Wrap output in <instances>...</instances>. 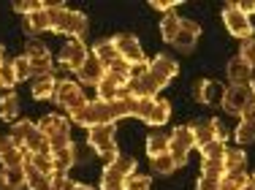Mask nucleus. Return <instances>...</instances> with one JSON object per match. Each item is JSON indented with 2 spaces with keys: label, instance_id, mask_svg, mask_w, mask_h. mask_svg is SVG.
<instances>
[{
  "label": "nucleus",
  "instance_id": "1",
  "mask_svg": "<svg viewBox=\"0 0 255 190\" xmlns=\"http://www.w3.org/2000/svg\"><path fill=\"white\" fill-rule=\"evenodd\" d=\"M177 60H171L168 54H157L147 68L125 84V93L128 98H157V93L177 76Z\"/></svg>",
  "mask_w": 255,
  "mask_h": 190
},
{
  "label": "nucleus",
  "instance_id": "2",
  "mask_svg": "<svg viewBox=\"0 0 255 190\" xmlns=\"http://www.w3.org/2000/svg\"><path fill=\"white\" fill-rule=\"evenodd\" d=\"M130 117V98H117V101H87V106L71 114V120L82 128H98V125H114L117 120Z\"/></svg>",
  "mask_w": 255,
  "mask_h": 190
},
{
  "label": "nucleus",
  "instance_id": "3",
  "mask_svg": "<svg viewBox=\"0 0 255 190\" xmlns=\"http://www.w3.org/2000/svg\"><path fill=\"white\" fill-rule=\"evenodd\" d=\"M11 139H14L27 155H46V152H52L46 136L41 133V128L35 125V122H30V120L14 122V128H11Z\"/></svg>",
  "mask_w": 255,
  "mask_h": 190
},
{
  "label": "nucleus",
  "instance_id": "4",
  "mask_svg": "<svg viewBox=\"0 0 255 190\" xmlns=\"http://www.w3.org/2000/svg\"><path fill=\"white\" fill-rule=\"evenodd\" d=\"M130 117L144 120L147 125H166L171 117V103L163 98H130Z\"/></svg>",
  "mask_w": 255,
  "mask_h": 190
},
{
  "label": "nucleus",
  "instance_id": "5",
  "mask_svg": "<svg viewBox=\"0 0 255 190\" xmlns=\"http://www.w3.org/2000/svg\"><path fill=\"white\" fill-rule=\"evenodd\" d=\"M52 14V30L60 35H71V38L82 41L87 33V16L82 11H71V8H46Z\"/></svg>",
  "mask_w": 255,
  "mask_h": 190
},
{
  "label": "nucleus",
  "instance_id": "6",
  "mask_svg": "<svg viewBox=\"0 0 255 190\" xmlns=\"http://www.w3.org/2000/svg\"><path fill=\"white\" fill-rule=\"evenodd\" d=\"M41 133L46 136V142H49V150L57 152V150H65V147H71V125L65 117H60V114H46L44 120L38 122Z\"/></svg>",
  "mask_w": 255,
  "mask_h": 190
},
{
  "label": "nucleus",
  "instance_id": "7",
  "mask_svg": "<svg viewBox=\"0 0 255 190\" xmlns=\"http://www.w3.org/2000/svg\"><path fill=\"white\" fill-rule=\"evenodd\" d=\"M136 171V158L130 155H117L114 161L106 163L101 177V188H125L128 177H133Z\"/></svg>",
  "mask_w": 255,
  "mask_h": 190
},
{
  "label": "nucleus",
  "instance_id": "8",
  "mask_svg": "<svg viewBox=\"0 0 255 190\" xmlns=\"http://www.w3.org/2000/svg\"><path fill=\"white\" fill-rule=\"evenodd\" d=\"M52 98H54V103H57L60 109H65L68 114H74L79 109L87 106V95H84V90L79 82H57Z\"/></svg>",
  "mask_w": 255,
  "mask_h": 190
},
{
  "label": "nucleus",
  "instance_id": "9",
  "mask_svg": "<svg viewBox=\"0 0 255 190\" xmlns=\"http://www.w3.org/2000/svg\"><path fill=\"white\" fill-rule=\"evenodd\" d=\"M112 41H114L117 54L125 60V63H130V65H149V63H147V54H144V49H141V44H138L136 35H130V33H117Z\"/></svg>",
  "mask_w": 255,
  "mask_h": 190
},
{
  "label": "nucleus",
  "instance_id": "10",
  "mask_svg": "<svg viewBox=\"0 0 255 190\" xmlns=\"http://www.w3.org/2000/svg\"><path fill=\"white\" fill-rule=\"evenodd\" d=\"M190 133H193V144L201 150V147H206L209 142H226V128H223V122L217 120H198L190 125Z\"/></svg>",
  "mask_w": 255,
  "mask_h": 190
},
{
  "label": "nucleus",
  "instance_id": "11",
  "mask_svg": "<svg viewBox=\"0 0 255 190\" xmlns=\"http://www.w3.org/2000/svg\"><path fill=\"white\" fill-rule=\"evenodd\" d=\"M90 147L98 152L101 158L114 161L117 158V144H114V125H98V128H90Z\"/></svg>",
  "mask_w": 255,
  "mask_h": 190
},
{
  "label": "nucleus",
  "instance_id": "12",
  "mask_svg": "<svg viewBox=\"0 0 255 190\" xmlns=\"http://www.w3.org/2000/svg\"><path fill=\"white\" fill-rule=\"evenodd\" d=\"M193 147H196V144H193L190 125L174 128V133L168 136V152H171V158L177 161V166H185V163H187V155H190Z\"/></svg>",
  "mask_w": 255,
  "mask_h": 190
},
{
  "label": "nucleus",
  "instance_id": "13",
  "mask_svg": "<svg viewBox=\"0 0 255 190\" xmlns=\"http://www.w3.org/2000/svg\"><path fill=\"white\" fill-rule=\"evenodd\" d=\"M223 24H226V30L231 35H236V38H253V24H250V16H245L239 8H236V3H228L226 8H223Z\"/></svg>",
  "mask_w": 255,
  "mask_h": 190
},
{
  "label": "nucleus",
  "instance_id": "14",
  "mask_svg": "<svg viewBox=\"0 0 255 190\" xmlns=\"http://www.w3.org/2000/svg\"><path fill=\"white\" fill-rule=\"evenodd\" d=\"M253 103H255V95H253L250 84H247V87H226L223 109H226L228 114H234V117H242V112H245L247 106H253Z\"/></svg>",
  "mask_w": 255,
  "mask_h": 190
},
{
  "label": "nucleus",
  "instance_id": "15",
  "mask_svg": "<svg viewBox=\"0 0 255 190\" xmlns=\"http://www.w3.org/2000/svg\"><path fill=\"white\" fill-rule=\"evenodd\" d=\"M87 57H90V49L84 46V41H76V38H71L68 44L60 49V65L74 73L87 63Z\"/></svg>",
  "mask_w": 255,
  "mask_h": 190
},
{
  "label": "nucleus",
  "instance_id": "16",
  "mask_svg": "<svg viewBox=\"0 0 255 190\" xmlns=\"http://www.w3.org/2000/svg\"><path fill=\"white\" fill-rule=\"evenodd\" d=\"M193 98L206 103V106H217V103L223 106L226 84H220L217 79H201V82H196V87H193Z\"/></svg>",
  "mask_w": 255,
  "mask_h": 190
},
{
  "label": "nucleus",
  "instance_id": "17",
  "mask_svg": "<svg viewBox=\"0 0 255 190\" xmlns=\"http://www.w3.org/2000/svg\"><path fill=\"white\" fill-rule=\"evenodd\" d=\"M25 57L30 60V68H33V76H44V73H52V54L41 41H30Z\"/></svg>",
  "mask_w": 255,
  "mask_h": 190
},
{
  "label": "nucleus",
  "instance_id": "18",
  "mask_svg": "<svg viewBox=\"0 0 255 190\" xmlns=\"http://www.w3.org/2000/svg\"><path fill=\"white\" fill-rule=\"evenodd\" d=\"M25 158H27V152L14 139L0 136V163H3V169H22L25 166Z\"/></svg>",
  "mask_w": 255,
  "mask_h": 190
},
{
  "label": "nucleus",
  "instance_id": "19",
  "mask_svg": "<svg viewBox=\"0 0 255 190\" xmlns=\"http://www.w3.org/2000/svg\"><path fill=\"white\" fill-rule=\"evenodd\" d=\"M128 82H130V79L117 76V73L106 71V76H103L101 84L95 87V90H98V101H117V98H120V90H123Z\"/></svg>",
  "mask_w": 255,
  "mask_h": 190
},
{
  "label": "nucleus",
  "instance_id": "20",
  "mask_svg": "<svg viewBox=\"0 0 255 190\" xmlns=\"http://www.w3.org/2000/svg\"><path fill=\"white\" fill-rule=\"evenodd\" d=\"M226 73H228V79H231V87H247V84H250V79H253V68L239 57V54L228 60Z\"/></svg>",
  "mask_w": 255,
  "mask_h": 190
},
{
  "label": "nucleus",
  "instance_id": "21",
  "mask_svg": "<svg viewBox=\"0 0 255 190\" xmlns=\"http://www.w3.org/2000/svg\"><path fill=\"white\" fill-rule=\"evenodd\" d=\"M198 35H201V24L193 22V19H182L179 22V35L174 38V46L182 49V52H190L196 46Z\"/></svg>",
  "mask_w": 255,
  "mask_h": 190
},
{
  "label": "nucleus",
  "instance_id": "22",
  "mask_svg": "<svg viewBox=\"0 0 255 190\" xmlns=\"http://www.w3.org/2000/svg\"><path fill=\"white\" fill-rule=\"evenodd\" d=\"M76 76H79V82L82 84H90V87H98L101 84V79L106 76V68L98 63V57H95L93 52H90V57H87V63L82 65V68L76 71Z\"/></svg>",
  "mask_w": 255,
  "mask_h": 190
},
{
  "label": "nucleus",
  "instance_id": "23",
  "mask_svg": "<svg viewBox=\"0 0 255 190\" xmlns=\"http://www.w3.org/2000/svg\"><path fill=\"white\" fill-rule=\"evenodd\" d=\"M25 30H27V35H38L44 30H52V14L46 11V5L41 11H35V14L25 16Z\"/></svg>",
  "mask_w": 255,
  "mask_h": 190
},
{
  "label": "nucleus",
  "instance_id": "24",
  "mask_svg": "<svg viewBox=\"0 0 255 190\" xmlns=\"http://www.w3.org/2000/svg\"><path fill=\"white\" fill-rule=\"evenodd\" d=\"M22 171H25V182H27V188H30V190H52L49 177L41 174V171L35 169L33 163L27 161V158H25V166H22Z\"/></svg>",
  "mask_w": 255,
  "mask_h": 190
},
{
  "label": "nucleus",
  "instance_id": "25",
  "mask_svg": "<svg viewBox=\"0 0 255 190\" xmlns=\"http://www.w3.org/2000/svg\"><path fill=\"white\" fill-rule=\"evenodd\" d=\"M27 188L22 169H0V190H22Z\"/></svg>",
  "mask_w": 255,
  "mask_h": 190
},
{
  "label": "nucleus",
  "instance_id": "26",
  "mask_svg": "<svg viewBox=\"0 0 255 190\" xmlns=\"http://www.w3.org/2000/svg\"><path fill=\"white\" fill-rule=\"evenodd\" d=\"M54 87H57V79H54L52 73L35 76V82H33V98H35V101H46V98L54 95Z\"/></svg>",
  "mask_w": 255,
  "mask_h": 190
},
{
  "label": "nucleus",
  "instance_id": "27",
  "mask_svg": "<svg viewBox=\"0 0 255 190\" xmlns=\"http://www.w3.org/2000/svg\"><path fill=\"white\" fill-rule=\"evenodd\" d=\"M93 54L98 57V63L103 65V68H109V65H112L114 60L120 57L117 49H114V41H112V38H101L98 44L93 46Z\"/></svg>",
  "mask_w": 255,
  "mask_h": 190
},
{
  "label": "nucleus",
  "instance_id": "28",
  "mask_svg": "<svg viewBox=\"0 0 255 190\" xmlns=\"http://www.w3.org/2000/svg\"><path fill=\"white\" fill-rule=\"evenodd\" d=\"M76 150L79 147L76 144H71V147H65V150H57V152H52V161H54V171H68L71 166L76 163Z\"/></svg>",
  "mask_w": 255,
  "mask_h": 190
},
{
  "label": "nucleus",
  "instance_id": "29",
  "mask_svg": "<svg viewBox=\"0 0 255 190\" xmlns=\"http://www.w3.org/2000/svg\"><path fill=\"white\" fill-rule=\"evenodd\" d=\"M223 166H226V174H239L247 166V155L242 150H226V158H223Z\"/></svg>",
  "mask_w": 255,
  "mask_h": 190
},
{
  "label": "nucleus",
  "instance_id": "30",
  "mask_svg": "<svg viewBox=\"0 0 255 190\" xmlns=\"http://www.w3.org/2000/svg\"><path fill=\"white\" fill-rule=\"evenodd\" d=\"M179 16L174 14V11H168V14H163V19H160V35H163V41H168V44H174V38L179 35Z\"/></svg>",
  "mask_w": 255,
  "mask_h": 190
},
{
  "label": "nucleus",
  "instance_id": "31",
  "mask_svg": "<svg viewBox=\"0 0 255 190\" xmlns=\"http://www.w3.org/2000/svg\"><path fill=\"white\" fill-rule=\"evenodd\" d=\"M149 163H152V171L155 174H160V177H171L174 171H177V161L171 158V152H163V155H155V158H149Z\"/></svg>",
  "mask_w": 255,
  "mask_h": 190
},
{
  "label": "nucleus",
  "instance_id": "32",
  "mask_svg": "<svg viewBox=\"0 0 255 190\" xmlns=\"http://www.w3.org/2000/svg\"><path fill=\"white\" fill-rule=\"evenodd\" d=\"M16 114H19V98L16 93H5L0 98V120H16Z\"/></svg>",
  "mask_w": 255,
  "mask_h": 190
},
{
  "label": "nucleus",
  "instance_id": "33",
  "mask_svg": "<svg viewBox=\"0 0 255 190\" xmlns=\"http://www.w3.org/2000/svg\"><path fill=\"white\" fill-rule=\"evenodd\" d=\"M201 177L223 180V177H226V166H223V158H204V161H201Z\"/></svg>",
  "mask_w": 255,
  "mask_h": 190
},
{
  "label": "nucleus",
  "instance_id": "34",
  "mask_svg": "<svg viewBox=\"0 0 255 190\" xmlns=\"http://www.w3.org/2000/svg\"><path fill=\"white\" fill-rule=\"evenodd\" d=\"M236 142L239 144H253L255 142V120H242L234 131Z\"/></svg>",
  "mask_w": 255,
  "mask_h": 190
},
{
  "label": "nucleus",
  "instance_id": "35",
  "mask_svg": "<svg viewBox=\"0 0 255 190\" xmlns=\"http://www.w3.org/2000/svg\"><path fill=\"white\" fill-rule=\"evenodd\" d=\"M163 152H168V136L166 133H152L147 139V155L155 158V155H163Z\"/></svg>",
  "mask_w": 255,
  "mask_h": 190
},
{
  "label": "nucleus",
  "instance_id": "36",
  "mask_svg": "<svg viewBox=\"0 0 255 190\" xmlns=\"http://www.w3.org/2000/svg\"><path fill=\"white\" fill-rule=\"evenodd\" d=\"M19 84V79H16V71H14V63H8V60H3L0 63V87L3 90H11Z\"/></svg>",
  "mask_w": 255,
  "mask_h": 190
},
{
  "label": "nucleus",
  "instance_id": "37",
  "mask_svg": "<svg viewBox=\"0 0 255 190\" xmlns=\"http://www.w3.org/2000/svg\"><path fill=\"white\" fill-rule=\"evenodd\" d=\"M250 182V177L245 174V171H239V174H226L220 180V190H242Z\"/></svg>",
  "mask_w": 255,
  "mask_h": 190
},
{
  "label": "nucleus",
  "instance_id": "38",
  "mask_svg": "<svg viewBox=\"0 0 255 190\" xmlns=\"http://www.w3.org/2000/svg\"><path fill=\"white\" fill-rule=\"evenodd\" d=\"M27 161L33 163L35 169L41 171V174L52 177L54 174V161H52V152H46V155H27Z\"/></svg>",
  "mask_w": 255,
  "mask_h": 190
},
{
  "label": "nucleus",
  "instance_id": "39",
  "mask_svg": "<svg viewBox=\"0 0 255 190\" xmlns=\"http://www.w3.org/2000/svg\"><path fill=\"white\" fill-rule=\"evenodd\" d=\"M14 63V71H16V79L19 82H25V79H30L33 76V68H30V60L22 54V57H16V60H11Z\"/></svg>",
  "mask_w": 255,
  "mask_h": 190
},
{
  "label": "nucleus",
  "instance_id": "40",
  "mask_svg": "<svg viewBox=\"0 0 255 190\" xmlns=\"http://www.w3.org/2000/svg\"><path fill=\"white\" fill-rule=\"evenodd\" d=\"M41 8H44L41 0H19V3H14V11L16 14H25V16L35 14V11H41Z\"/></svg>",
  "mask_w": 255,
  "mask_h": 190
},
{
  "label": "nucleus",
  "instance_id": "41",
  "mask_svg": "<svg viewBox=\"0 0 255 190\" xmlns=\"http://www.w3.org/2000/svg\"><path fill=\"white\" fill-rule=\"evenodd\" d=\"M239 57L245 60L250 68H255V35L253 38H247L245 44H242V49H239Z\"/></svg>",
  "mask_w": 255,
  "mask_h": 190
},
{
  "label": "nucleus",
  "instance_id": "42",
  "mask_svg": "<svg viewBox=\"0 0 255 190\" xmlns=\"http://www.w3.org/2000/svg\"><path fill=\"white\" fill-rule=\"evenodd\" d=\"M204 158H226V144L223 142H209L206 147H201Z\"/></svg>",
  "mask_w": 255,
  "mask_h": 190
},
{
  "label": "nucleus",
  "instance_id": "43",
  "mask_svg": "<svg viewBox=\"0 0 255 190\" xmlns=\"http://www.w3.org/2000/svg\"><path fill=\"white\" fill-rule=\"evenodd\" d=\"M152 185H149V177H141V174H133L128 177L125 182V190H149Z\"/></svg>",
  "mask_w": 255,
  "mask_h": 190
},
{
  "label": "nucleus",
  "instance_id": "44",
  "mask_svg": "<svg viewBox=\"0 0 255 190\" xmlns=\"http://www.w3.org/2000/svg\"><path fill=\"white\" fill-rule=\"evenodd\" d=\"M196 190H220V180H212V177H201L196 182Z\"/></svg>",
  "mask_w": 255,
  "mask_h": 190
},
{
  "label": "nucleus",
  "instance_id": "45",
  "mask_svg": "<svg viewBox=\"0 0 255 190\" xmlns=\"http://www.w3.org/2000/svg\"><path fill=\"white\" fill-rule=\"evenodd\" d=\"M179 0H149V5L157 11H163V14H168V11H174V5H177Z\"/></svg>",
  "mask_w": 255,
  "mask_h": 190
},
{
  "label": "nucleus",
  "instance_id": "46",
  "mask_svg": "<svg viewBox=\"0 0 255 190\" xmlns=\"http://www.w3.org/2000/svg\"><path fill=\"white\" fill-rule=\"evenodd\" d=\"M236 8H239L242 14H245V16L255 14V3H253V0H242V3H236Z\"/></svg>",
  "mask_w": 255,
  "mask_h": 190
},
{
  "label": "nucleus",
  "instance_id": "47",
  "mask_svg": "<svg viewBox=\"0 0 255 190\" xmlns=\"http://www.w3.org/2000/svg\"><path fill=\"white\" fill-rule=\"evenodd\" d=\"M65 190H95V188L82 185V182H68V185H65Z\"/></svg>",
  "mask_w": 255,
  "mask_h": 190
},
{
  "label": "nucleus",
  "instance_id": "48",
  "mask_svg": "<svg viewBox=\"0 0 255 190\" xmlns=\"http://www.w3.org/2000/svg\"><path fill=\"white\" fill-rule=\"evenodd\" d=\"M242 120H255V103H253V106H247L245 112H242Z\"/></svg>",
  "mask_w": 255,
  "mask_h": 190
},
{
  "label": "nucleus",
  "instance_id": "49",
  "mask_svg": "<svg viewBox=\"0 0 255 190\" xmlns=\"http://www.w3.org/2000/svg\"><path fill=\"white\" fill-rule=\"evenodd\" d=\"M242 190H255V182H253V177H250V182H247V185L242 188Z\"/></svg>",
  "mask_w": 255,
  "mask_h": 190
},
{
  "label": "nucleus",
  "instance_id": "50",
  "mask_svg": "<svg viewBox=\"0 0 255 190\" xmlns=\"http://www.w3.org/2000/svg\"><path fill=\"white\" fill-rule=\"evenodd\" d=\"M250 90H253V95H255V73H253V79H250Z\"/></svg>",
  "mask_w": 255,
  "mask_h": 190
},
{
  "label": "nucleus",
  "instance_id": "51",
  "mask_svg": "<svg viewBox=\"0 0 255 190\" xmlns=\"http://www.w3.org/2000/svg\"><path fill=\"white\" fill-rule=\"evenodd\" d=\"M101 190H125V188H101Z\"/></svg>",
  "mask_w": 255,
  "mask_h": 190
},
{
  "label": "nucleus",
  "instance_id": "52",
  "mask_svg": "<svg viewBox=\"0 0 255 190\" xmlns=\"http://www.w3.org/2000/svg\"><path fill=\"white\" fill-rule=\"evenodd\" d=\"M0 63H3V46H0Z\"/></svg>",
  "mask_w": 255,
  "mask_h": 190
}]
</instances>
